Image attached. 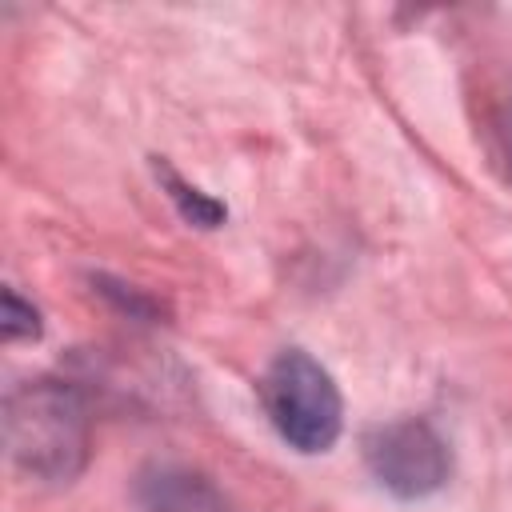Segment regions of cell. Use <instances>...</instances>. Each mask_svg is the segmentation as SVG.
I'll return each instance as SVG.
<instances>
[{
    "label": "cell",
    "mask_w": 512,
    "mask_h": 512,
    "mask_svg": "<svg viewBox=\"0 0 512 512\" xmlns=\"http://www.w3.org/2000/svg\"><path fill=\"white\" fill-rule=\"evenodd\" d=\"M8 460L40 484H68L88 460V412L76 388L28 380L4 400Z\"/></svg>",
    "instance_id": "1"
},
{
    "label": "cell",
    "mask_w": 512,
    "mask_h": 512,
    "mask_svg": "<svg viewBox=\"0 0 512 512\" xmlns=\"http://www.w3.org/2000/svg\"><path fill=\"white\" fill-rule=\"evenodd\" d=\"M260 404L276 436L296 452H328L344 428V400L320 360L284 348L260 380Z\"/></svg>",
    "instance_id": "2"
},
{
    "label": "cell",
    "mask_w": 512,
    "mask_h": 512,
    "mask_svg": "<svg viewBox=\"0 0 512 512\" xmlns=\"http://www.w3.org/2000/svg\"><path fill=\"white\" fill-rule=\"evenodd\" d=\"M364 464L376 484L400 500L436 496L448 484V444L424 420H388L364 432Z\"/></svg>",
    "instance_id": "3"
},
{
    "label": "cell",
    "mask_w": 512,
    "mask_h": 512,
    "mask_svg": "<svg viewBox=\"0 0 512 512\" xmlns=\"http://www.w3.org/2000/svg\"><path fill=\"white\" fill-rule=\"evenodd\" d=\"M136 504L144 512H236L224 492L180 464H152L136 476Z\"/></svg>",
    "instance_id": "4"
},
{
    "label": "cell",
    "mask_w": 512,
    "mask_h": 512,
    "mask_svg": "<svg viewBox=\"0 0 512 512\" xmlns=\"http://www.w3.org/2000/svg\"><path fill=\"white\" fill-rule=\"evenodd\" d=\"M156 176H160V184L168 188L172 204L180 208V216H184L188 224H200V228H216V224L224 220V204H216L208 192H200V188L184 184V180H180V172H176L172 164L156 160Z\"/></svg>",
    "instance_id": "5"
},
{
    "label": "cell",
    "mask_w": 512,
    "mask_h": 512,
    "mask_svg": "<svg viewBox=\"0 0 512 512\" xmlns=\"http://www.w3.org/2000/svg\"><path fill=\"white\" fill-rule=\"evenodd\" d=\"M4 340H36L40 336V312L24 304L12 288H4V316H0Z\"/></svg>",
    "instance_id": "6"
},
{
    "label": "cell",
    "mask_w": 512,
    "mask_h": 512,
    "mask_svg": "<svg viewBox=\"0 0 512 512\" xmlns=\"http://www.w3.org/2000/svg\"><path fill=\"white\" fill-rule=\"evenodd\" d=\"M500 160H504V168H508V176H512V100L504 104V116H500Z\"/></svg>",
    "instance_id": "7"
}]
</instances>
